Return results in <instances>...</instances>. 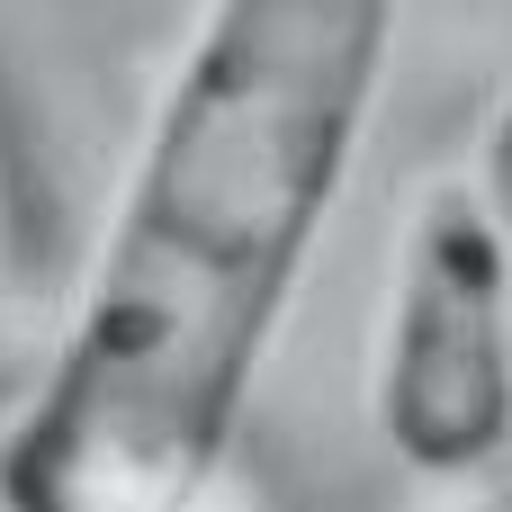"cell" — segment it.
Returning <instances> with one entry per match:
<instances>
[{"label": "cell", "instance_id": "obj_3", "mask_svg": "<svg viewBox=\"0 0 512 512\" xmlns=\"http://www.w3.org/2000/svg\"><path fill=\"white\" fill-rule=\"evenodd\" d=\"M477 198H486V216H495L504 279H512V90H504V108H495V126H486V144H477Z\"/></svg>", "mask_w": 512, "mask_h": 512}, {"label": "cell", "instance_id": "obj_1", "mask_svg": "<svg viewBox=\"0 0 512 512\" xmlns=\"http://www.w3.org/2000/svg\"><path fill=\"white\" fill-rule=\"evenodd\" d=\"M396 0H207L36 405L9 512H234L270 333L360 162Z\"/></svg>", "mask_w": 512, "mask_h": 512}, {"label": "cell", "instance_id": "obj_2", "mask_svg": "<svg viewBox=\"0 0 512 512\" xmlns=\"http://www.w3.org/2000/svg\"><path fill=\"white\" fill-rule=\"evenodd\" d=\"M369 405L414 477H477L512 450V279L477 180H432L396 225Z\"/></svg>", "mask_w": 512, "mask_h": 512}]
</instances>
